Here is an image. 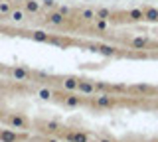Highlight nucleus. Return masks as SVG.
<instances>
[{
    "label": "nucleus",
    "instance_id": "f257e3e1",
    "mask_svg": "<svg viewBox=\"0 0 158 142\" xmlns=\"http://www.w3.org/2000/svg\"><path fill=\"white\" fill-rule=\"evenodd\" d=\"M49 22H53V24H61V22H63V16H61V14H49Z\"/></svg>",
    "mask_w": 158,
    "mask_h": 142
},
{
    "label": "nucleus",
    "instance_id": "f03ea898",
    "mask_svg": "<svg viewBox=\"0 0 158 142\" xmlns=\"http://www.w3.org/2000/svg\"><path fill=\"white\" fill-rule=\"evenodd\" d=\"M146 18H150V20H156V18H158V10H148V12H146Z\"/></svg>",
    "mask_w": 158,
    "mask_h": 142
},
{
    "label": "nucleus",
    "instance_id": "7ed1b4c3",
    "mask_svg": "<svg viewBox=\"0 0 158 142\" xmlns=\"http://www.w3.org/2000/svg\"><path fill=\"white\" fill-rule=\"evenodd\" d=\"M38 8H40V6H38V2H32V0L28 2V10H30V12H36Z\"/></svg>",
    "mask_w": 158,
    "mask_h": 142
},
{
    "label": "nucleus",
    "instance_id": "20e7f679",
    "mask_svg": "<svg viewBox=\"0 0 158 142\" xmlns=\"http://www.w3.org/2000/svg\"><path fill=\"white\" fill-rule=\"evenodd\" d=\"M34 38H36V40H40V42H44V40H48V36L44 32H36L34 34Z\"/></svg>",
    "mask_w": 158,
    "mask_h": 142
},
{
    "label": "nucleus",
    "instance_id": "39448f33",
    "mask_svg": "<svg viewBox=\"0 0 158 142\" xmlns=\"http://www.w3.org/2000/svg\"><path fill=\"white\" fill-rule=\"evenodd\" d=\"M132 46H135V47H142V46H146V40H135Z\"/></svg>",
    "mask_w": 158,
    "mask_h": 142
},
{
    "label": "nucleus",
    "instance_id": "423d86ee",
    "mask_svg": "<svg viewBox=\"0 0 158 142\" xmlns=\"http://www.w3.org/2000/svg\"><path fill=\"white\" fill-rule=\"evenodd\" d=\"M12 18H14L16 22H20V20L24 18V14H22V12H14V14H12Z\"/></svg>",
    "mask_w": 158,
    "mask_h": 142
},
{
    "label": "nucleus",
    "instance_id": "0eeeda50",
    "mask_svg": "<svg viewBox=\"0 0 158 142\" xmlns=\"http://www.w3.org/2000/svg\"><path fill=\"white\" fill-rule=\"evenodd\" d=\"M83 16L89 20V18H93V12H91V10H85V12H83Z\"/></svg>",
    "mask_w": 158,
    "mask_h": 142
},
{
    "label": "nucleus",
    "instance_id": "6e6552de",
    "mask_svg": "<svg viewBox=\"0 0 158 142\" xmlns=\"http://www.w3.org/2000/svg\"><path fill=\"white\" fill-rule=\"evenodd\" d=\"M4 138H6V140H14V134H10V132H6V134H4Z\"/></svg>",
    "mask_w": 158,
    "mask_h": 142
},
{
    "label": "nucleus",
    "instance_id": "1a4fd4ad",
    "mask_svg": "<svg viewBox=\"0 0 158 142\" xmlns=\"http://www.w3.org/2000/svg\"><path fill=\"white\" fill-rule=\"evenodd\" d=\"M0 10H2V12H8V4H0Z\"/></svg>",
    "mask_w": 158,
    "mask_h": 142
},
{
    "label": "nucleus",
    "instance_id": "9d476101",
    "mask_svg": "<svg viewBox=\"0 0 158 142\" xmlns=\"http://www.w3.org/2000/svg\"><path fill=\"white\" fill-rule=\"evenodd\" d=\"M103 142H107V140H103Z\"/></svg>",
    "mask_w": 158,
    "mask_h": 142
}]
</instances>
